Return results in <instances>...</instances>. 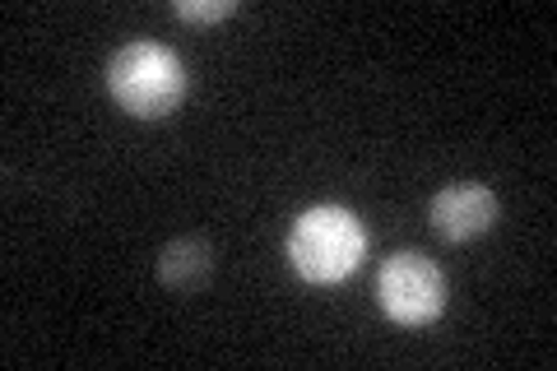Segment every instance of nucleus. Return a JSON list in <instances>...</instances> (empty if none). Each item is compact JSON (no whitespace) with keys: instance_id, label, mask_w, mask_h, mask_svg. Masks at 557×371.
Listing matches in <instances>:
<instances>
[{"instance_id":"nucleus-1","label":"nucleus","mask_w":557,"mask_h":371,"mask_svg":"<svg viewBox=\"0 0 557 371\" xmlns=\"http://www.w3.org/2000/svg\"><path fill=\"white\" fill-rule=\"evenodd\" d=\"M288 264L298 270V279L317 288L344 284L348 274L368 256V233H362V219L344 205H311L302 209L288 227Z\"/></svg>"},{"instance_id":"nucleus-2","label":"nucleus","mask_w":557,"mask_h":371,"mask_svg":"<svg viewBox=\"0 0 557 371\" xmlns=\"http://www.w3.org/2000/svg\"><path fill=\"white\" fill-rule=\"evenodd\" d=\"M108 94L116 98L121 112L139 121L172 116L186 98V65L163 42H126L112 51L108 61Z\"/></svg>"},{"instance_id":"nucleus-3","label":"nucleus","mask_w":557,"mask_h":371,"mask_svg":"<svg viewBox=\"0 0 557 371\" xmlns=\"http://www.w3.org/2000/svg\"><path fill=\"white\" fill-rule=\"evenodd\" d=\"M376 302L395 325H432L446 311V274L423 251H395L376 270Z\"/></svg>"},{"instance_id":"nucleus-4","label":"nucleus","mask_w":557,"mask_h":371,"mask_svg":"<svg viewBox=\"0 0 557 371\" xmlns=\"http://www.w3.org/2000/svg\"><path fill=\"white\" fill-rule=\"evenodd\" d=\"M502 200L493 186L483 182H446L437 196L428 200V219L446 242H474L497 223Z\"/></svg>"},{"instance_id":"nucleus-5","label":"nucleus","mask_w":557,"mask_h":371,"mask_svg":"<svg viewBox=\"0 0 557 371\" xmlns=\"http://www.w3.org/2000/svg\"><path fill=\"white\" fill-rule=\"evenodd\" d=\"M153 274L168 293H200L214 279V246L205 237H172L153 260Z\"/></svg>"},{"instance_id":"nucleus-6","label":"nucleus","mask_w":557,"mask_h":371,"mask_svg":"<svg viewBox=\"0 0 557 371\" xmlns=\"http://www.w3.org/2000/svg\"><path fill=\"white\" fill-rule=\"evenodd\" d=\"M177 20L186 24H219L228 20V14H237V0H177Z\"/></svg>"}]
</instances>
